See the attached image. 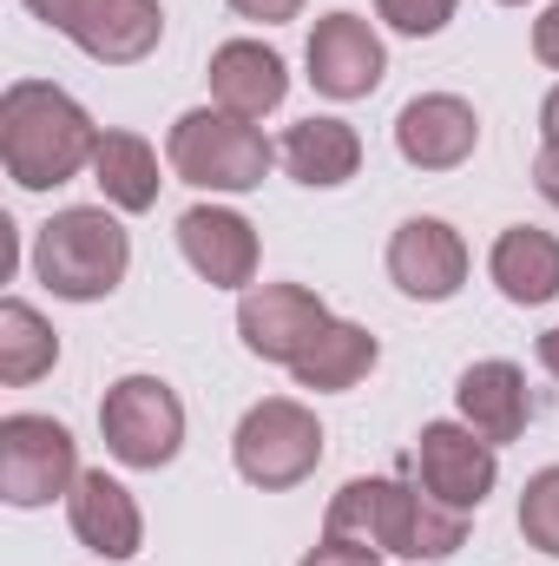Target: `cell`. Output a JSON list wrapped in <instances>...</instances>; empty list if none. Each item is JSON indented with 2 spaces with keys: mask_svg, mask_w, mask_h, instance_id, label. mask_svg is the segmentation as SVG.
<instances>
[{
  "mask_svg": "<svg viewBox=\"0 0 559 566\" xmlns=\"http://www.w3.org/2000/svg\"><path fill=\"white\" fill-rule=\"evenodd\" d=\"M99 151V126L86 119V106L46 80H13L0 93V158L7 178L20 191H53L66 178H80Z\"/></svg>",
  "mask_w": 559,
  "mask_h": 566,
  "instance_id": "cell-1",
  "label": "cell"
},
{
  "mask_svg": "<svg viewBox=\"0 0 559 566\" xmlns=\"http://www.w3.org/2000/svg\"><path fill=\"white\" fill-rule=\"evenodd\" d=\"M303 566H382V554H376V547H356V541H329V534H323V547H309Z\"/></svg>",
  "mask_w": 559,
  "mask_h": 566,
  "instance_id": "cell-25",
  "label": "cell"
},
{
  "mask_svg": "<svg viewBox=\"0 0 559 566\" xmlns=\"http://www.w3.org/2000/svg\"><path fill=\"white\" fill-rule=\"evenodd\" d=\"M27 7L99 66H139L165 33L158 0H27Z\"/></svg>",
  "mask_w": 559,
  "mask_h": 566,
  "instance_id": "cell-7",
  "label": "cell"
},
{
  "mask_svg": "<svg viewBox=\"0 0 559 566\" xmlns=\"http://www.w3.org/2000/svg\"><path fill=\"white\" fill-rule=\"evenodd\" d=\"M283 93H289V73H283V53L264 40H224L211 53V99L218 113H238V119H264L277 113Z\"/></svg>",
  "mask_w": 559,
  "mask_h": 566,
  "instance_id": "cell-16",
  "label": "cell"
},
{
  "mask_svg": "<svg viewBox=\"0 0 559 566\" xmlns=\"http://www.w3.org/2000/svg\"><path fill=\"white\" fill-rule=\"evenodd\" d=\"M376 356H382V343L362 329V323H323V336L289 363V376H296V389H316V396H336V389H356L369 369H376Z\"/></svg>",
  "mask_w": 559,
  "mask_h": 566,
  "instance_id": "cell-20",
  "label": "cell"
},
{
  "mask_svg": "<svg viewBox=\"0 0 559 566\" xmlns=\"http://www.w3.org/2000/svg\"><path fill=\"white\" fill-rule=\"evenodd\" d=\"M66 521L80 534V547L106 554V560H133L145 541V521H139V501L106 474V468H86L66 494Z\"/></svg>",
  "mask_w": 559,
  "mask_h": 566,
  "instance_id": "cell-15",
  "label": "cell"
},
{
  "mask_svg": "<svg viewBox=\"0 0 559 566\" xmlns=\"http://www.w3.org/2000/svg\"><path fill=\"white\" fill-rule=\"evenodd\" d=\"M53 363H60L53 323H46L33 303L7 296V303H0V382H7V389H27V382H40Z\"/></svg>",
  "mask_w": 559,
  "mask_h": 566,
  "instance_id": "cell-22",
  "label": "cell"
},
{
  "mask_svg": "<svg viewBox=\"0 0 559 566\" xmlns=\"http://www.w3.org/2000/svg\"><path fill=\"white\" fill-rule=\"evenodd\" d=\"M165 158H171V171H178L184 185H198V191H257L277 151H271V139H264L251 119L198 106V113H184V119L171 126Z\"/></svg>",
  "mask_w": 559,
  "mask_h": 566,
  "instance_id": "cell-4",
  "label": "cell"
},
{
  "mask_svg": "<svg viewBox=\"0 0 559 566\" xmlns=\"http://www.w3.org/2000/svg\"><path fill=\"white\" fill-rule=\"evenodd\" d=\"M323 534L376 547V554H402V560H447L467 541V514L428 501L421 488H402V481H349L329 501Z\"/></svg>",
  "mask_w": 559,
  "mask_h": 566,
  "instance_id": "cell-2",
  "label": "cell"
},
{
  "mask_svg": "<svg viewBox=\"0 0 559 566\" xmlns=\"http://www.w3.org/2000/svg\"><path fill=\"white\" fill-rule=\"evenodd\" d=\"M231 13L264 20V27H283V20H296V13H303V0H231Z\"/></svg>",
  "mask_w": 559,
  "mask_h": 566,
  "instance_id": "cell-26",
  "label": "cell"
},
{
  "mask_svg": "<svg viewBox=\"0 0 559 566\" xmlns=\"http://www.w3.org/2000/svg\"><path fill=\"white\" fill-rule=\"evenodd\" d=\"M494 441H481L467 422H428L415 434V481L428 501L454 507V514H474L487 494H494Z\"/></svg>",
  "mask_w": 559,
  "mask_h": 566,
  "instance_id": "cell-9",
  "label": "cell"
},
{
  "mask_svg": "<svg viewBox=\"0 0 559 566\" xmlns=\"http://www.w3.org/2000/svg\"><path fill=\"white\" fill-rule=\"evenodd\" d=\"M80 448L53 416H7L0 422V494L7 507H46L53 494H73Z\"/></svg>",
  "mask_w": 559,
  "mask_h": 566,
  "instance_id": "cell-8",
  "label": "cell"
},
{
  "mask_svg": "<svg viewBox=\"0 0 559 566\" xmlns=\"http://www.w3.org/2000/svg\"><path fill=\"white\" fill-rule=\"evenodd\" d=\"M540 369H547V376L559 382V323L547 329V336H540Z\"/></svg>",
  "mask_w": 559,
  "mask_h": 566,
  "instance_id": "cell-30",
  "label": "cell"
},
{
  "mask_svg": "<svg viewBox=\"0 0 559 566\" xmlns=\"http://www.w3.org/2000/svg\"><path fill=\"white\" fill-rule=\"evenodd\" d=\"M99 434L113 461L126 468H165L184 448V402L158 376H119L99 402Z\"/></svg>",
  "mask_w": 559,
  "mask_h": 566,
  "instance_id": "cell-6",
  "label": "cell"
},
{
  "mask_svg": "<svg viewBox=\"0 0 559 566\" xmlns=\"http://www.w3.org/2000/svg\"><path fill=\"white\" fill-rule=\"evenodd\" d=\"M231 454H238V474L251 488L283 494V488H296V481L316 474V461H323V422L303 402L271 396V402L244 409V422L231 434Z\"/></svg>",
  "mask_w": 559,
  "mask_h": 566,
  "instance_id": "cell-5",
  "label": "cell"
},
{
  "mask_svg": "<svg viewBox=\"0 0 559 566\" xmlns=\"http://www.w3.org/2000/svg\"><path fill=\"white\" fill-rule=\"evenodd\" d=\"M178 251L211 290H244L257 277V231L224 205H191L178 218Z\"/></svg>",
  "mask_w": 559,
  "mask_h": 566,
  "instance_id": "cell-13",
  "label": "cell"
},
{
  "mask_svg": "<svg viewBox=\"0 0 559 566\" xmlns=\"http://www.w3.org/2000/svg\"><path fill=\"white\" fill-rule=\"evenodd\" d=\"M520 534H527V547H540V554L559 560V468H540L527 481V494H520Z\"/></svg>",
  "mask_w": 559,
  "mask_h": 566,
  "instance_id": "cell-23",
  "label": "cell"
},
{
  "mask_svg": "<svg viewBox=\"0 0 559 566\" xmlns=\"http://www.w3.org/2000/svg\"><path fill=\"white\" fill-rule=\"evenodd\" d=\"M534 53H540V60L559 73V0L540 13V27H534Z\"/></svg>",
  "mask_w": 559,
  "mask_h": 566,
  "instance_id": "cell-27",
  "label": "cell"
},
{
  "mask_svg": "<svg viewBox=\"0 0 559 566\" xmlns=\"http://www.w3.org/2000/svg\"><path fill=\"white\" fill-rule=\"evenodd\" d=\"M395 145H402V158H409L415 171H454V165L474 158L481 119H474V106L454 99V93H421V99L402 106V119H395Z\"/></svg>",
  "mask_w": 559,
  "mask_h": 566,
  "instance_id": "cell-14",
  "label": "cell"
},
{
  "mask_svg": "<svg viewBox=\"0 0 559 566\" xmlns=\"http://www.w3.org/2000/svg\"><path fill=\"white\" fill-rule=\"evenodd\" d=\"M133 264V238L113 211H93V205H73V211H53L33 238V277L46 283L53 296L66 303H99L126 283Z\"/></svg>",
  "mask_w": 559,
  "mask_h": 566,
  "instance_id": "cell-3",
  "label": "cell"
},
{
  "mask_svg": "<svg viewBox=\"0 0 559 566\" xmlns=\"http://www.w3.org/2000/svg\"><path fill=\"white\" fill-rule=\"evenodd\" d=\"M487 271H494V283H500V296L520 303V310L553 303L559 296V238L553 231H534V224H514V231L494 238Z\"/></svg>",
  "mask_w": 559,
  "mask_h": 566,
  "instance_id": "cell-19",
  "label": "cell"
},
{
  "mask_svg": "<svg viewBox=\"0 0 559 566\" xmlns=\"http://www.w3.org/2000/svg\"><path fill=\"white\" fill-rule=\"evenodd\" d=\"M323 323H329V310H323V296L303 290V283H257V290H244V303H238V336H244V349L264 356V363H283V369L323 336Z\"/></svg>",
  "mask_w": 559,
  "mask_h": 566,
  "instance_id": "cell-10",
  "label": "cell"
},
{
  "mask_svg": "<svg viewBox=\"0 0 559 566\" xmlns=\"http://www.w3.org/2000/svg\"><path fill=\"white\" fill-rule=\"evenodd\" d=\"M277 158H283V171H289L296 185H309V191H336V185L356 178V165H362V139H356L349 119H303V126L283 133Z\"/></svg>",
  "mask_w": 559,
  "mask_h": 566,
  "instance_id": "cell-18",
  "label": "cell"
},
{
  "mask_svg": "<svg viewBox=\"0 0 559 566\" xmlns=\"http://www.w3.org/2000/svg\"><path fill=\"white\" fill-rule=\"evenodd\" d=\"M376 13H382L395 33L428 40V33H441V27L454 20V0H376Z\"/></svg>",
  "mask_w": 559,
  "mask_h": 566,
  "instance_id": "cell-24",
  "label": "cell"
},
{
  "mask_svg": "<svg viewBox=\"0 0 559 566\" xmlns=\"http://www.w3.org/2000/svg\"><path fill=\"white\" fill-rule=\"evenodd\" d=\"M534 185H540V198H547V205L559 211V151H553V145L534 158Z\"/></svg>",
  "mask_w": 559,
  "mask_h": 566,
  "instance_id": "cell-28",
  "label": "cell"
},
{
  "mask_svg": "<svg viewBox=\"0 0 559 566\" xmlns=\"http://www.w3.org/2000/svg\"><path fill=\"white\" fill-rule=\"evenodd\" d=\"M540 133H547V145L559 151V86L547 93V106H540Z\"/></svg>",
  "mask_w": 559,
  "mask_h": 566,
  "instance_id": "cell-29",
  "label": "cell"
},
{
  "mask_svg": "<svg viewBox=\"0 0 559 566\" xmlns=\"http://www.w3.org/2000/svg\"><path fill=\"white\" fill-rule=\"evenodd\" d=\"M93 178L106 191V205L119 211H151L158 205V151L139 139V133H99V151H93Z\"/></svg>",
  "mask_w": 559,
  "mask_h": 566,
  "instance_id": "cell-21",
  "label": "cell"
},
{
  "mask_svg": "<svg viewBox=\"0 0 559 566\" xmlns=\"http://www.w3.org/2000/svg\"><path fill=\"white\" fill-rule=\"evenodd\" d=\"M507 7H527V0H507Z\"/></svg>",
  "mask_w": 559,
  "mask_h": 566,
  "instance_id": "cell-31",
  "label": "cell"
},
{
  "mask_svg": "<svg viewBox=\"0 0 559 566\" xmlns=\"http://www.w3.org/2000/svg\"><path fill=\"white\" fill-rule=\"evenodd\" d=\"M389 73V53L362 13H323L309 33V86L329 99H369Z\"/></svg>",
  "mask_w": 559,
  "mask_h": 566,
  "instance_id": "cell-11",
  "label": "cell"
},
{
  "mask_svg": "<svg viewBox=\"0 0 559 566\" xmlns=\"http://www.w3.org/2000/svg\"><path fill=\"white\" fill-rule=\"evenodd\" d=\"M454 402H461V422L474 428L481 441H514L527 416H534V396H527V376L514 369V363H474L467 376H461V389H454Z\"/></svg>",
  "mask_w": 559,
  "mask_h": 566,
  "instance_id": "cell-17",
  "label": "cell"
},
{
  "mask_svg": "<svg viewBox=\"0 0 559 566\" xmlns=\"http://www.w3.org/2000/svg\"><path fill=\"white\" fill-rule=\"evenodd\" d=\"M389 277L402 296L421 303H447L461 283H467V244L454 224L441 218H409L395 238H389Z\"/></svg>",
  "mask_w": 559,
  "mask_h": 566,
  "instance_id": "cell-12",
  "label": "cell"
}]
</instances>
